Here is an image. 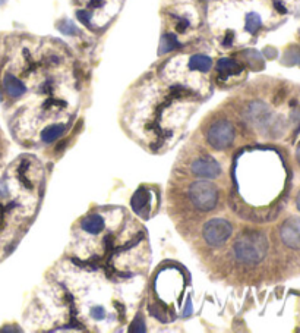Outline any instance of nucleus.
Returning a JSON list of instances; mask_svg holds the SVG:
<instances>
[{"label":"nucleus","mask_w":300,"mask_h":333,"mask_svg":"<svg viewBox=\"0 0 300 333\" xmlns=\"http://www.w3.org/2000/svg\"><path fill=\"white\" fill-rule=\"evenodd\" d=\"M268 251L267 236L261 232H245L234 244V254L239 262L256 264L264 260Z\"/></svg>","instance_id":"nucleus-1"},{"label":"nucleus","mask_w":300,"mask_h":333,"mask_svg":"<svg viewBox=\"0 0 300 333\" xmlns=\"http://www.w3.org/2000/svg\"><path fill=\"white\" fill-rule=\"evenodd\" d=\"M189 197L195 207L202 211H209L217 206L219 191L214 183L208 180H198L191 185Z\"/></svg>","instance_id":"nucleus-2"},{"label":"nucleus","mask_w":300,"mask_h":333,"mask_svg":"<svg viewBox=\"0 0 300 333\" xmlns=\"http://www.w3.org/2000/svg\"><path fill=\"white\" fill-rule=\"evenodd\" d=\"M208 142L217 149V150H226L232 145L234 139V129L233 125L227 121H219L211 126L206 132Z\"/></svg>","instance_id":"nucleus-3"},{"label":"nucleus","mask_w":300,"mask_h":333,"mask_svg":"<svg viewBox=\"0 0 300 333\" xmlns=\"http://www.w3.org/2000/svg\"><path fill=\"white\" fill-rule=\"evenodd\" d=\"M233 228L224 219H211L204 225L202 234L209 245H221L232 236Z\"/></svg>","instance_id":"nucleus-4"},{"label":"nucleus","mask_w":300,"mask_h":333,"mask_svg":"<svg viewBox=\"0 0 300 333\" xmlns=\"http://www.w3.org/2000/svg\"><path fill=\"white\" fill-rule=\"evenodd\" d=\"M192 172L199 176V178H206V179H212L217 178L221 173V167L217 163V160H214L209 156H201L198 159H195L192 162Z\"/></svg>","instance_id":"nucleus-5"},{"label":"nucleus","mask_w":300,"mask_h":333,"mask_svg":"<svg viewBox=\"0 0 300 333\" xmlns=\"http://www.w3.org/2000/svg\"><path fill=\"white\" fill-rule=\"evenodd\" d=\"M281 239L287 247L300 250V219L291 217L281 226Z\"/></svg>","instance_id":"nucleus-6"},{"label":"nucleus","mask_w":300,"mask_h":333,"mask_svg":"<svg viewBox=\"0 0 300 333\" xmlns=\"http://www.w3.org/2000/svg\"><path fill=\"white\" fill-rule=\"evenodd\" d=\"M81 228L82 231H85L87 234L97 235L104 229V219L98 213H91V214H88L82 219Z\"/></svg>","instance_id":"nucleus-7"},{"label":"nucleus","mask_w":300,"mask_h":333,"mask_svg":"<svg viewBox=\"0 0 300 333\" xmlns=\"http://www.w3.org/2000/svg\"><path fill=\"white\" fill-rule=\"evenodd\" d=\"M3 87H5L6 93H8L11 97H19V96H22V94L27 91L24 83L19 81L12 73H6V75H5V78H3Z\"/></svg>","instance_id":"nucleus-8"},{"label":"nucleus","mask_w":300,"mask_h":333,"mask_svg":"<svg viewBox=\"0 0 300 333\" xmlns=\"http://www.w3.org/2000/svg\"><path fill=\"white\" fill-rule=\"evenodd\" d=\"M212 66L211 57L205 55H193L189 60V68L192 70H199V72H208Z\"/></svg>","instance_id":"nucleus-9"},{"label":"nucleus","mask_w":300,"mask_h":333,"mask_svg":"<svg viewBox=\"0 0 300 333\" xmlns=\"http://www.w3.org/2000/svg\"><path fill=\"white\" fill-rule=\"evenodd\" d=\"M217 69H219L220 73L223 75H236V73H240L242 72V66L234 62L232 59H220L219 63H217Z\"/></svg>","instance_id":"nucleus-10"},{"label":"nucleus","mask_w":300,"mask_h":333,"mask_svg":"<svg viewBox=\"0 0 300 333\" xmlns=\"http://www.w3.org/2000/svg\"><path fill=\"white\" fill-rule=\"evenodd\" d=\"M180 46V43L178 42L175 34H164L160 40V55H165L175 49H178Z\"/></svg>","instance_id":"nucleus-11"},{"label":"nucleus","mask_w":300,"mask_h":333,"mask_svg":"<svg viewBox=\"0 0 300 333\" xmlns=\"http://www.w3.org/2000/svg\"><path fill=\"white\" fill-rule=\"evenodd\" d=\"M148 200H150V191L147 188H139L132 198V207L137 211H141L148 204Z\"/></svg>","instance_id":"nucleus-12"},{"label":"nucleus","mask_w":300,"mask_h":333,"mask_svg":"<svg viewBox=\"0 0 300 333\" xmlns=\"http://www.w3.org/2000/svg\"><path fill=\"white\" fill-rule=\"evenodd\" d=\"M63 131H65V126L63 125L47 126V128L42 131V134H41V138H42L44 142H52V141H55L56 138H59V137L63 134Z\"/></svg>","instance_id":"nucleus-13"},{"label":"nucleus","mask_w":300,"mask_h":333,"mask_svg":"<svg viewBox=\"0 0 300 333\" xmlns=\"http://www.w3.org/2000/svg\"><path fill=\"white\" fill-rule=\"evenodd\" d=\"M262 25V21H261V16L255 12H250V14L246 15V22H245V29L250 34H255Z\"/></svg>","instance_id":"nucleus-14"},{"label":"nucleus","mask_w":300,"mask_h":333,"mask_svg":"<svg viewBox=\"0 0 300 333\" xmlns=\"http://www.w3.org/2000/svg\"><path fill=\"white\" fill-rule=\"evenodd\" d=\"M59 29H60V32L68 34V35L78 34V28L75 27V24L72 21H63L62 24H59Z\"/></svg>","instance_id":"nucleus-15"},{"label":"nucleus","mask_w":300,"mask_h":333,"mask_svg":"<svg viewBox=\"0 0 300 333\" xmlns=\"http://www.w3.org/2000/svg\"><path fill=\"white\" fill-rule=\"evenodd\" d=\"M76 16H78V19L81 21L83 25H87V27H90L91 24V12H88V11H78L76 12Z\"/></svg>","instance_id":"nucleus-16"},{"label":"nucleus","mask_w":300,"mask_h":333,"mask_svg":"<svg viewBox=\"0 0 300 333\" xmlns=\"http://www.w3.org/2000/svg\"><path fill=\"white\" fill-rule=\"evenodd\" d=\"M103 5H104V0H90V3H88V6H90L91 9L101 8Z\"/></svg>","instance_id":"nucleus-17"},{"label":"nucleus","mask_w":300,"mask_h":333,"mask_svg":"<svg viewBox=\"0 0 300 333\" xmlns=\"http://www.w3.org/2000/svg\"><path fill=\"white\" fill-rule=\"evenodd\" d=\"M188 25H189V22H188V21H182V22H179L178 25H176V29H178L179 32H183V31L188 28Z\"/></svg>","instance_id":"nucleus-18"},{"label":"nucleus","mask_w":300,"mask_h":333,"mask_svg":"<svg viewBox=\"0 0 300 333\" xmlns=\"http://www.w3.org/2000/svg\"><path fill=\"white\" fill-rule=\"evenodd\" d=\"M274 6H275V9H277V11H278L280 14H286V12H287L286 8H284V6H283V5H281L280 2H277V0L274 2Z\"/></svg>","instance_id":"nucleus-19"},{"label":"nucleus","mask_w":300,"mask_h":333,"mask_svg":"<svg viewBox=\"0 0 300 333\" xmlns=\"http://www.w3.org/2000/svg\"><path fill=\"white\" fill-rule=\"evenodd\" d=\"M232 43H233V32H227V35H226V39H224L223 44H224V46H230Z\"/></svg>","instance_id":"nucleus-20"},{"label":"nucleus","mask_w":300,"mask_h":333,"mask_svg":"<svg viewBox=\"0 0 300 333\" xmlns=\"http://www.w3.org/2000/svg\"><path fill=\"white\" fill-rule=\"evenodd\" d=\"M296 159H297V162H299L300 165V142L299 145H297V150H296Z\"/></svg>","instance_id":"nucleus-21"},{"label":"nucleus","mask_w":300,"mask_h":333,"mask_svg":"<svg viewBox=\"0 0 300 333\" xmlns=\"http://www.w3.org/2000/svg\"><path fill=\"white\" fill-rule=\"evenodd\" d=\"M296 203H297V208L300 210V193H299V195H297V200H296Z\"/></svg>","instance_id":"nucleus-22"}]
</instances>
